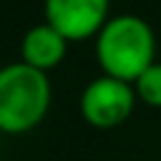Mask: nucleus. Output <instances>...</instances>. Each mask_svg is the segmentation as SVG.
Returning a JSON list of instances; mask_svg holds the SVG:
<instances>
[{
	"instance_id": "5",
	"label": "nucleus",
	"mask_w": 161,
	"mask_h": 161,
	"mask_svg": "<svg viewBox=\"0 0 161 161\" xmlns=\"http://www.w3.org/2000/svg\"><path fill=\"white\" fill-rule=\"evenodd\" d=\"M65 53H68V40L48 23L33 25L20 40V60L45 73L55 68L65 58Z\"/></svg>"
},
{
	"instance_id": "1",
	"label": "nucleus",
	"mask_w": 161,
	"mask_h": 161,
	"mask_svg": "<svg viewBox=\"0 0 161 161\" xmlns=\"http://www.w3.org/2000/svg\"><path fill=\"white\" fill-rule=\"evenodd\" d=\"M156 35L138 15H116L96 35V58L106 75L133 83L153 60Z\"/></svg>"
},
{
	"instance_id": "2",
	"label": "nucleus",
	"mask_w": 161,
	"mask_h": 161,
	"mask_svg": "<svg viewBox=\"0 0 161 161\" xmlns=\"http://www.w3.org/2000/svg\"><path fill=\"white\" fill-rule=\"evenodd\" d=\"M50 108V80L23 60L0 68V131L18 136L33 131Z\"/></svg>"
},
{
	"instance_id": "6",
	"label": "nucleus",
	"mask_w": 161,
	"mask_h": 161,
	"mask_svg": "<svg viewBox=\"0 0 161 161\" xmlns=\"http://www.w3.org/2000/svg\"><path fill=\"white\" fill-rule=\"evenodd\" d=\"M133 91L146 106L161 108V63H151L133 80Z\"/></svg>"
},
{
	"instance_id": "3",
	"label": "nucleus",
	"mask_w": 161,
	"mask_h": 161,
	"mask_svg": "<svg viewBox=\"0 0 161 161\" xmlns=\"http://www.w3.org/2000/svg\"><path fill=\"white\" fill-rule=\"evenodd\" d=\"M136 98L133 83L103 73L83 88L80 116L96 128H116L133 113Z\"/></svg>"
},
{
	"instance_id": "4",
	"label": "nucleus",
	"mask_w": 161,
	"mask_h": 161,
	"mask_svg": "<svg viewBox=\"0 0 161 161\" xmlns=\"http://www.w3.org/2000/svg\"><path fill=\"white\" fill-rule=\"evenodd\" d=\"M111 0H45V23L68 43L88 40L108 23Z\"/></svg>"
}]
</instances>
